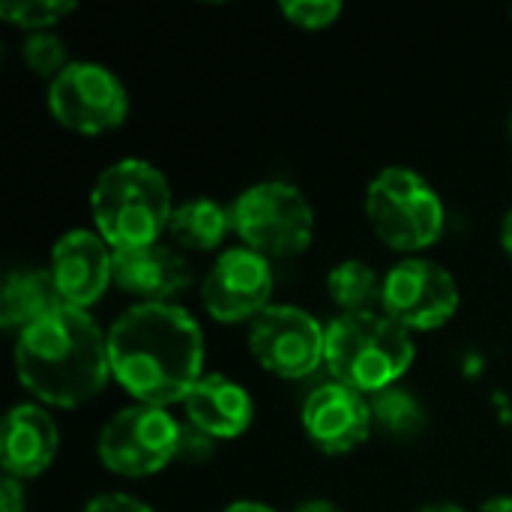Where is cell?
<instances>
[{
  "label": "cell",
  "instance_id": "1",
  "mask_svg": "<svg viewBox=\"0 0 512 512\" xmlns=\"http://www.w3.org/2000/svg\"><path fill=\"white\" fill-rule=\"evenodd\" d=\"M108 360L141 405H183L204 378V333L177 303H135L108 330Z\"/></svg>",
  "mask_w": 512,
  "mask_h": 512
},
{
  "label": "cell",
  "instance_id": "2",
  "mask_svg": "<svg viewBox=\"0 0 512 512\" xmlns=\"http://www.w3.org/2000/svg\"><path fill=\"white\" fill-rule=\"evenodd\" d=\"M18 384L51 408H81L96 399L111 375L108 333L84 309L60 306L15 336Z\"/></svg>",
  "mask_w": 512,
  "mask_h": 512
},
{
  "label": "cell",
  "instance_id": "3",
  "mask_svg": "<svg viewBox=\"0 0 512 512\" xmlns=\"http://www.w3.org/2000/svg\"><path fill=\"white\" fill-rule=\"evenodd\" d=\"M90 213L111 249L159 243L174 216L171 183L147 159H120L96 177Z\"/></svg>",
  "mask_w": 512,
  "mask_h": 512
},
{
  "label": "cell",
  "instance_id": "4",
  "mask_svg": "<svg viewBox=\"0 0 512 512\" xmlns=\"http://www.w3.org/2000/svg\"><path fill=\"white\" fill-rule=\"evenodd\" d=\"M411 333L384 312L339 315L327 324V369L333 381L375 396L402 381L414 363Z\"/></svg>",
  "mask_w": 512,
  "mask_h": 512
},
{
  "label": "cell",
  "instance_id": "5",
  "mask_svg": "<svg viewBox=\"0 0 512 512\" xmlns=\"http://www.w3.org/2000/svg\"><path fill=\"white\" fill-rule=\"evenodd\" d=\"M366 216L378 240L396 252H420L441 240L447 207L438 189L405 165L378 171L366 189Z\"/></svg>",
  "mask_w": 512,
  "mask_h": 512
},
{
  "label": "cell",
  "instance_id": "6",
  "mask_svg": "<svg viewBox=\"0 0 512 512\" xmlns=\"http://www.w3.org/2000/svg\"><path fill=\"white\" fill-rule=\"evenodd\" d=\"M234 234L264 258H294L309 249L315 210L300 186L288 180H261L231 204Z\"/></svg>",
  "mask_w": 512,
  "mask_h": 512
},
{
  "label": "cell",
  "instance_id": "7",
  "mask_svg": "<svg viewBox=\"0 0 512 512\" xmlns=\"http://www.w3.org/2000/svg\"><path fill=\"white\" fill-rule=\"evenodd\" d=\"M180 423L165 408L129 405L117 411L99 432L96 456L120 477H150L177 462Z\"/></svg>",
  "mask_w": 512,
  "mask_h": 512
},
{
  "label": "cell",
  "instance_id": "8",
  "mask_svg": "<svg viewBox=\"0 0 512 512\" xmlns=\"http://www.w3.org/2000/svg\"><path fill=\"white\" fill-rule=\"evenodd\" d=\"M48 108L60 126L81 135H102L123 126L129 114V93L108 66L72 60L48 84Z\"/></svg>",
  "mask_w": 512,
  "mask_h": 512
},
{
  "label": "cell",
  "instance_id": "9",
  "mask_svg": "<svg viewBox=\"0 0 512 512\" xmlns=\"http://www.w3.org/2000/svg\"><path fill=\"white\" fill-rule=\"evenodd\" d=\"M249 351L270 375L297 381L324 363L327 327L300 306L273 303L249 324Z\"/></svg>",
  "mask_w": 512,
  "mask_h": 512
},
{
  "label": "cell",
  "instance_id": "10",
  "mask_svg": "<svg viewBox=\"0 0 512 512\" xmlns=\"http://www.w3.org/2000/svg\"><path fill=\"white\" fill-rule=\"evenodd\" d=\"M459 282L450 270L426 258H405L384 276L381 309L411 330H438L459 312Z\"/></svg>",
  "mask_w": 512,
  "mask_h": 512
},
{
  "label": "cell",
  "instance_id": "11",
  "mask_svg": "<svg viewBox=\"0 0 512 512\" xmlns=\"http://www.w3.org/2000/svg\"><path fill=\"white\" fill-rule=\"evenodd\" d=\"M273 285L276 279L270 258L258 255L249 246H234L225 249L207 270L201 285V303L207 315L219 324H252L264 309L273 306Z\"/></svg>",
  "mask_w": 512,
  "mask_h": 512
},
{
  "label": "cell",
  "instance_id": "12",
  "mask_svg": "<svg viewBox=\"0 0 512 512\" xmlns=\"http://www.w3.org/2000/svg\"><path fill=\"white\" fill-rule=\"evenodd\" d=\"M300 423L306 438L327 456H345L366 444L375 432L369 396L339 381L321 384L306 396Z\"/></svg>",
  "mask_w": 512,
  "mask_h": 512
},
{
  "label": "cell",
  "instance_id": "13",
  "mask_svg": "<svg viewBox=\"0 0 512 512\" xmlns=\"http://www.w3.org/2000/svg\"><path fill=\"white\" fill-rule=\"evenodd\" d=\"M48 270L63 306L87 312L114 282V249L99 231L72 228L54 243Z\"/></svg>",
  "mask_w": 512,
  "mask_h": 512
},
{
  "label": "cell",
  "instance_id": "14",
  "mask_svg": "<svg viewBox=\"0 0 512 512\" xmlns=\"http://www.w3.org/2000/svg\"><path fill=\"white\" fill-rule=\"evenodd\" d=\"M192 279L186 258L165 243L114 249V285L138 303H174L192 288Z\"/></svg>",
  "mask_w": 512,
  "mask_h": 512
},
{
  "label": "cell",
  "instance_id": "15",
  "mask_svg": "<svg viewBox=\"0 0 512 512\" xmlns=\"http://www.w3.org/2000/svg\"><path fill=\"white\" fill-rule=\"evenodd\" d=\"M60 450V432L54 417L39 402H24L6 411L0 429V465L3 474L33 480L45 474Z\"/></svg>",
  "mask_w": 512,
  "mask_h": 512
},
{
  "label": "cell",
  "instance_id": "16",
  "mask_svg": "<svg viewBox=\"0 0 512 512\" xmlns=\"http://www.w3.org/2000/svg\"><path fill=\"white\" fill-rule=\"evenodd\" d=\"M186 420L216 441H234L249 432L255 402L243 384L228 375H204L183 399Z\"/></svg>",
  "mask_w": 512,
  "mask_h": 512
},
{
  "label": "cell",
  "instance_id": "17",
  "mask_svg": "<svg viewBox=\"0 0 512 512\" xmlns=\"http://www.w3.org/2000/svg\"><path fill=\"white\" fill-rule=\"evenodd\" d=\"M63 300L45 267H18L9 270L0 288V324L3 330L21 333L60 309Z\"/></svg>",
  "mask_w": 512,
  "mask_h": 512
},
{
  "label": "cell",
  "instance_id": "18",
  "mask_svg": "<svg viewBox=\"0 0 512 512\" xmlns=\"http://www.w3.org/2000/svg\"><path fill=\"white\" fill-rule=\"evenodd\" d=\"M234 231L231 207L213 201V198H189L174 207L168 234L180 249L189 252H213L222 246V240Z\"/></svg>",
  "mask_w": 512,
  "mask_h": 512
},
{
  "label": "cell",
  "instance_id": "19",
  "mask_svg": "<svg viewBox=\"0 0 512 512\" xmlns=\"http://www.w3.org/2000/svg\"><path fill=\"white\" fill-rule=\"evenodd\" d=\"M381 291L384 279L366 261L348 258L327 273V294L342 309V315L375 312V306L381 303Z\"/></svg>",
  "mask_w": 512,
  "mask_h": 512
},
{
  "label": "cell",
  "instance_id": "20",
  "mask_svg": "<svg viewBox=\"0 0 512 512\" xmlns=\"http://www.w3.org/2000/svg\"><path fill=\"white\" fill-rule=\"evenodd\" d=\"M369 408H372L375 432L393 441H411L423 435L429 426V414L423 402L411 390H402V387H390V390L369 396Z\"/></svg>",
  "mask_w": 512,
  "mask_h": 512
},
{
  "label": "cell",
  "instance_id": "21",
  "mask_svg": "<svg viewBox=\"0 0 512 512\" xmlns=\"http://www.w3.org/2000/svg\"><path fill=\"white\" fill-rule=\"evenodd\" d=\"M72 12H75L72 0H3L0 3V18L30 33L51 30L57 21H63Z\"/></svg>",
  "mask_w": 512,
  "mask_h": 512
},
{
  "label": "cell",
  "instance_id": "22",
  "mask_svg": "<svg viewBox=\"0 0 512 512\" xmlns=\"http://www.w3.org/2000/svg\"><path fill=\"white\" fill-rule=\"evenodd\" d=\"M21 57L24 63L42 75V78H57L72 60L66 57V42L51 33V30H39V33H27V39L21 42Z\"/></svg>",
  "mask_w": 512,
  "mask_h": 512
},
{
  "label": "cell",
  "instance_id": "23",
  "mask_svg": "<svg viewBox=\"0 0 512 512\" xmlns=\"http://www.w3.org/2000/svg\"><path fill=\"white\" fill-rule=\"evenodd\" d=\"M279 12L300 30H327L339 21L342 3L339 0H282Z\"/></svg>",
  "mask_w": 512,
  "mask_h": 512
},
{
  "label": "cell",
  "instance_id": "24",
  "mask_svg": "<svg viewBox=\"0 0 512 512\" xmlns=\"http://www.w3.org/2000/svg\"><path fill=\"white\" fill-rule=\"evenodd\" d=\"M216 438H210L204 429L192 426L189 420L180 423V441H177V462L183 465H204L216 453Z\"/></svg>",
  "mask_w": 512,
  "mask_h": 512
},
{
  "label": "cell",
  "instance_id": "25",
  "mask_svg": "<svg viewBox=\"0 0 512 512\" xmlns=\"http://www.w3.org/2000/svg\"><path fill=\"white\" fill-rule=\"evenodd\" d=\"M84 512H156L150 510L144 501H138L135 495H126V492H105V495H96L87 501Z\"/></svg>",
  "mask_w": 512,
  "mask_h": 512
},
{
  "label": "cell",
  "instance_id": "26",
  "mask_svg": "<svg viewBox=\"0 0 512 512\" xmlns=\"http://www.w3.org/2000/svg\"><path fill=\"white\" fill-rule=\"evenodd\" d=\"M27 510V492L18 477L3 474L0 483V512H24Z\"/></svg>",
  "mask_w": 512,
  "mask_h": 512
},
{
  "label": "cell",
  "instance_id": "27",
  "mask_svg": "<svg viewBox=\"0 0 512 512\" xmlns=\"http://www.w3.org/2000/svg\"><path fill=\"white\" fill-rule=\"evenodd\" d=\"M294 512H345V510H342L339 504L327 501V498H309V501L297 504V510Z\"/></svg>",
  "mask_w": 512,
  "mask_h": 512
},
{
  "label": "cell",
  "instance_id": "28",
  "mask_svg": "<svg viewBox=\"0 0 512 512\" xmlns=\"http://www.w3.org/2000/svg\"><path fill=\"white\" fill-rule=\"evenodd\" d=\"M222 512H276L270 504H261V501H234L228 504Z\"/></svg>",
  "mask_w": 512,
  "mask_h": 512
},
{
  "label": "cell",
  "instance_id": "29",
  "mask_svg": "<svg viewBox=\"0 0 512 512\" xmlns=\"http://www.w3.org/2000/svg\"><path fill=\"white\" fill-rule=\"evenodd\" d=\"M480 512H512V498L510 495H495L480 507Z\"/></svg>",
  "mask_w": 512,
  "mask_h": 512
},
{
  "label": "cell",
  "instance_id": "30",
  "mask_svg": "<svg viewBox=\"0 0 512 512\" xmlns=\"http://www.w3.org/2000/svg\"><path fill=\"white\" fill-rule=\"evenodd\" d=\"M501 246H504V252L512 258V210H507V216L501 222Z\"/></svg>",
  "mask_w": 512,
  "mask_h": 512
},
{
  "label": "cell",
  "instance_id": "31",
  "mask_svg": "<svg viewBox=\"0 0 512 512\" xmlns=\"http://www.w3.org/2000/svg\"><path fill=\"white\" fill-rule=\"evenodd\" d=\"M417 512H468V510H462L459 504H450V501H438V504H426V507H420Z\"/></svg>",
  "mask_w": 512,
  "mask_h": 512
},
{
  "label": "cell",
  "instance_id": "32",
  "mask_svg": "<svg viewBox=\"0 0 512 512\" xmlns=\"http://www.w3.org/2000/svg\"><path fill=\"white\" fill-rule=\"evenodd\" d=\"M507 129H510V138H512V111H510V120H507Z\"/></svg>",
  "mask_w": 512,
  "mask_h": 512
}]
</instances>
